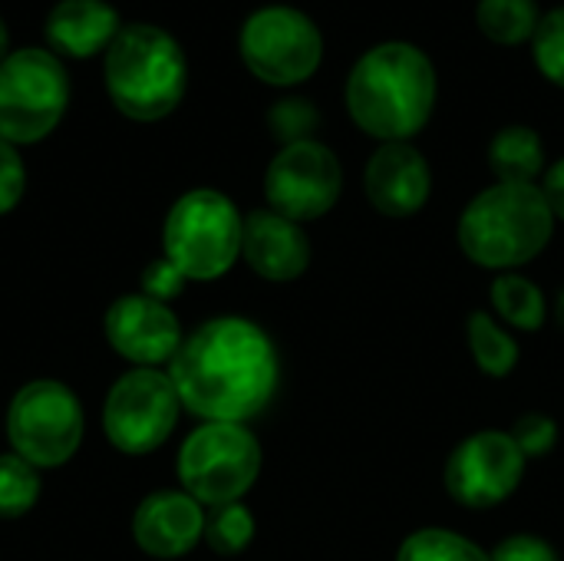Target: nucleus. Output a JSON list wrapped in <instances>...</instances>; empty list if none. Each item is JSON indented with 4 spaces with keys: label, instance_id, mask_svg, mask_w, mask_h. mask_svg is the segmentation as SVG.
Wrapping results in <instances>:
<instances>
[{
    "label": "nucleus",
    "instance_id": "9",
    "mask_svg": "<svg viewBox=\"0 0 564 561\" xmlns=\"http://www.w3.org/2000/svg\"><path fill=\"white\" fill-rule=\"evenodd\" d=\"M245 66L271 83V86H294L314 76L324 56V36L317 23L294 7L274 3L254 10L238 36Z\"/></svg>",
    "mask_w": 564,
    "mask_h": 561
},
{
    "label": "nucleus",
    "instance_id": "8",
    "mask_svg": "<svg viewBox=\"0 0 564 561\" xmlns=\"http://www.w3.org/2000/svg\"><path fill=\"white\" fill-rule=\"evenodd\" d=\"M7 436L13 453L30 466H63L83 443V407L69 387L56 380H33L10 400Z\"/></svg>",
    "mask_w": 564,
    "mask_h": 561
},
{
    "label": "nucleus",
    "instance_id": "33",
    "mask_svg": "<svg viewBox=\"0 0 564 561\" xmlns=\"http://www.w3.org/2000/svg\"><path fill=\"white\" fill-rule=\"evenodd\" d=\"M558 317H562V327H564V291H562V301H558Z\"/></svg>",
    "mask_w": 564,
    "mask_h": 561
},
{
    "label": "nucleus",
    "instance_id": "26",
    "mask_svg": "<svg viewBox=\"0 0 564 561\" xmlns=\"http://www.w3.org/2000/svg\"><path fill=\"white\" fill-rule=\"evenodd\" d=\"M512 440L522 450V456H549L558 443V427L545 413H529L512 427Z\"/></svg>",
    "mask_w": 564,
    "mask_h": 561
},
{
    "label": "nucleus",
    "instance_id": "3",
    "mask_svg": "<svg viewBox=\"0 0 564 561\" xmlns=\"http://www.w3.org/2000/svg\"><path fill=\"white\" fill-rule=\"evenodd\" d=\"M555 215L539 185L499 182L479 192L459 218V245L482 268H516L552 241Z\"/></svg>",
    "mask_w": 564,
    "mask_h": 561
},
{
    "label": "nucleus",
    "instance_id": "6",
    "mask_svg": "<svg viewBox=\"0 0 564 561\" xmlns=\"http://www.w3.org/2000/svg\"><path fill=\"white\" fill-rule=\"evenodd\" d=\"M69 103V79L50 50H17L0 63V139L40 142L56 129Z\"/></svg>",
    "mask_w": 564,
    "mask_h": 561
},
{
    "label": "nucleus",
    "instance_id": "28",
    "mask_svg": "<svg viewBox=\"0 0 564 561\" xmlns=\"http://www.w3.org/2000/svg\"><path fill=\"white\" fill-rule=\"evenodd\" d=\"M185 274L169 261V258H159V261H152L145 271H142V291L149 294V298H155V301H172V298H178L182 294V288H185Z\"/></svg>",
    "mask_w": 564,
    "mask_h": 561
},
{
    "label": "nucleus",
    "instance_id": "2",
    "mask_svg": "<svg viewBox=\"0 0 564 561\" xmlns=\"http://www.w3.org/2000/svg\"><path fill=\"white\" fill-rule=\"evenodd\" d=\"M436 106L433 60L403 40L377 43L347 76V109L354 122L383 142H406L416 136Z\"/></svg>",
    "mask_w": 564,
    "mask_h": 561
},
{
    "label": "nucleus",
    "instance_id": "29",
    "mask_svg": "<svg viewBox=\"0 0 564 561\" xmlns=\"http://www.w3.org/2000/svg\"><path fill=\"white\" fill-rule=\"evenodd\" d=\"M271 126H274V129L281 132V139H288V145H291V142L307 139V129L314 126V112H311L307 103H281V106L271 112Z\"/></svg>",
    "mask_w": 564,
    "mask_h": 561
},
{
    "label": "nucleus",
    "instance_id": "20",
    "mask_svg": "<svg viewBox=\"0 0 564 561\" xmlns=\"http://www.w3.org/2000/svg\"><path fill=\"white\" fill-rule=\"evenodd\" d=\"M469 347L479 370L489 377H509L519 364V344L482 311L469 317Z\"/></svg>",
    "mask_w": 564,
    "mask_h": 561
},
{
    "label": "nucleus",
    "instance_id": "14",
    "mask_svg": "<svg viewBox=\"0 0 564 561\" xmlns=\"http://www.w3.org/2000/svg\"><path fill=\"white\" fill-rule=\"evenodd\" d=\"M367 195L377 212L390 218H410L416 215L430 192H433V175L420 149L410 142H387L380 145L370 162H367Z\"/></svg>",
    "mask_w": 564,
    "mask_h": 561
},
{
    "label": "nucleus",
    "instance_id": "1",
    "mask_svg": "<svg viewBox=\"0 0 564 561\" xmlns=\"http://www.w3.org/2000/svg\"><path fill=\"white\" fill-rule=\"evenodd\" d=\"M169 377L188 413L208 423H241L268 407L278 387V357L258 324L215 317L182 341Z\"/></svg>",
    "mask_w": 564,
    "mask_h": 561
},
{
    "label": "nucleus",
    "instance_id": "16",
    "mask_svg": "<svg viewBox=\"0 0 564 561\" xmlns=\"http://www.w3.org/2000/svg\"><path fill=\"white\" fill-rule=\"evenodd\" d=\"M241 255L268 281H294L311 265V245L297 222L278 212H251L241 231Z\"/></svg>",
    "mask_w": 564,
    "mask_h": 561
},
{
    "label": "nucleus",
    "instance_id": "15",
    "mask_svg": "<svg viewBox=\"0 0 564 561\" xmlns=\"http://www.w3.org/2000/svg\"><path fill=\"white\" fill-rule=\"evenodd\" d=\"M142 552L155 559H182L205 539V513L188 493H155L142 499L132 519Z\"/></svg>",
    "mask_w": 564,
    "mask_h": 561
},
{
    "label": "nucleus",
    "instance_id": "4",
    "mask_svg": "<svg viewBox=\"0 0 564 561\" xmlns=\"http://www.w3.org/2000/svg\"><path fill=\"white\" fill-rule=\"evenodd\" d=\"M185 53L162 26H122L106 50V89L129 119L155 122L169 116L185 96Z\"/></svg>",
    "mask_w": 564,
    "mask_h": 561
},
{
    "label": "nucleus",
    "instance_id": "10",
    "mask_svg": "<svg viewBox=\"0 0 564 561\" xmlns=\"http://www.w3.org/2000/svg\"><path fill=\"white\" fill-rule=\"evenodd\" d=\"M178 407L182 400L169 374H159L155 367H135L109 390L102 427L119 453L145 456L172 436Z\"/></svg>",
    "mask_w": 564,
    "mask_h": 561
},
{
    "label": "nucleus",
    "instance_id": "24",
    "mask_svg": "<svg viewBox=\"0 0 564 561\" xmlns=\"http://www.w3.org/2000/svg\"><path fill=\"white\" fill-rule=\"evenodd\" d=\"M254 539V519L241 503L215 506V513L205 519V542L218 555H238Z\"/></svg>",
    "mask_w": 564,
    "mask_h": 561
},
{
    "label": "nucleus",
    "instance_id": "30",
    "mask_svg": "<svg viewBox=\"0 0 564 561\" xmlns=\"http://www.w3.org/2000/svg\"><path fill=\"white\" fill-rule=\"evenodd\" d=\"M492 561H558L555 555V549L549 546V542H542V539H535V536H512V539H506L492 555Z\"/></svg>",
    "mask_w": 564,
    "mask_h": 561
},
{
    "label": "nucleus",
    "instance_id": "25",
    "mask_svg": "<svg viewBox=\"0 0 564 561\" xmlns=\"http://www.w3.org/2000/svg\"><path fill=\"white\" fill-rule=\"evenodd\" d=\"M532 56L555 86H564V7L542 13V23L532 36Z\"/></svg>",
    "mask_w": 564,
    "mask_h": 561
},
{
    "label": "nucleus",
    "instance_id": "22",
    "mask_svg": "<svg viewBox=\"0 0 564 561\" xmlns=\"http://www.w3.org/2000/svg\"><path fill=\"white\" fill-rule=\"evenodd\" d=\"M397 561H492L476 542L449 529H420L403 546Z\"/></svg>",
    "mask_w": 564,
    "mask_h": 561
},
{
    "label": "nucleus",
    "instance_id": "21",
    "mask_svg": "<svg viewBox=\"0 0 564 561\" xmlns=\"http://www.w3.org/2000/svg\"><path fill=\"white\" fill-rule=\"evenodd\" d=\"M492 304L519 331H539L545 324V298L529 278H519V274L496 278Z\"/></svg>",
    "mask_w": 564,
    "mask_h": 561
},
{
    "label": "nucleus",
    "instance_id": "12",
    "mask_svg": "<svg viewBox=\"0 0 564 561\" xmlns=\"http://www.w3.org/2000/svg\"><path fill=\"white\" fill-rule=\"evenodd\" d=\"M525 476V456L512 433H476L459 443L446 463V489L469 509H489L506 503Z\"/></svg>",
    "mask_w": 564,
    "mask_h": 561
},
{
    "label": "nucleus",
    "instance_id": "11",
    "mask_svg": "<svg viewBox=\"0 0 564 561\" xmlns=\"http://www.w3.org/2000/svg\"><path fill=\"white\" fill-rule=\"evenodd\" d=\"M344 188V172L337 155L314 142L301 139L284 145L264 175V195L271 202V212L291 218V222H311L327 215Z\"/></svg>",
    "mask_w": 564,
    "mask_h": 561
},
{
    "label": "nucleus",
    "instance_id": "18",
    "mask_svg": "<svg viewBox=\"0 0 564 561\" xmlns=\"http://www.w3.org/2000/svg\"><path fill=\"white\" fill-rule=\"evenodd\" d=\"M489 165L499 175V182L535 185V175L545 165V149L539 132L529 126H506L489 142Z\"/></svg>",
    "mask_w": 564,
    "mask_h": 561
},
{
    "label": "nucleus",
    "instance_id": "5",
    "mask_svg": "<svg viewBox=\"0 0 564 561\" xmlns=\"http://www.w3.org/2000/svg\"><path fill=\"white\" fill-rule=\"evenodd\" d=\"M245 222L235 202L215 188L182 195L165 218V258L188 281L221 278L241 255Z\"/></svg>",
    "mask_w": 564,
    "mask_h": 561
},
{
    "label": "nucleus",
    "instance_id": "17",
    "mask_svg": "<svg viewBox=\"0 0 564 561\" xmlns=\"http://www.w3.org/2000/svg\"><path fill=\"white\" fill-rule=\"evenodd\" d=\"M119 30V13L106 0H59L46 17L50 46L76 60L109 50Z\"/></svg>",
    "mask_w": 564,
    "mask_h": 561
},
{
    "label": "nucleus",
    "instance_id": "13",
    "mask_svg": "<svg viewBox=\"0 0 564 561\" xmlns=\"http://www.w3.org/2000/svg\"><path fill=\"white\" fill-rule=\"evenodd\" d=\"M106 341L112 350L139 367L172 364L182 347V327L169 304L149 294H126L106 311Z\"/></svg>",
    "mask_w": 564,
    "mask_h": 561
},
{
    "label": "nucleus",
    "instance_id": "31",
    "mask_svg": "<svg viewBox=\"0 0 564 561\" xmlns=\"http://www.w3.org/2000/svg\"><path fill=\"white\" fill-rule=\"evenodd\" d=\"M542 192H545V202H549L552 215H555V218H564V159L549 169Z\"/></svg>",
    "mask_w": 564,
    "mask_h": 561
},
{
    "label": "nucleus",
    "instance_id": "23",
    "mask_svg": "<svg viewBox=\"0 0 564 561\" xmlns=\"http://www.w3.org/2000/svg\"><path fill=\"white\" fill-rule=\"evenodd\" d=\"M36 499H40L36 466H30L17 453L0 456V519H17L30 513Z\"/></svg>",
    "mask_w": 564,
    "mask_h": 561
},
{
    "label": "nucleus",
    "instance_id": "32",
    "mask_svg": "<svg viewBox=\"0 0 564 561\" xmlns=\"http://www.w3.org/2000/svg\"><path fill=\"white\" fill-rule=\"evenodd\" d=\"M7 43H10V33H7V23H3V17H0V63L10 56V53H7Z\"/></svg>",
    "mask_w": 564,
    "mask_h": 561
},
{
    "label": "nucleus",
    "instance_id": "7",
    "mask_svg": "<svg viewBox=\"0 0 564 561\" xmlns=\"http://www.w3.org/2000/svg\"><path fill=\"white\" fill-rule=\"evenodd\" d=\"M261 473V446L241 423H205L178 453V479L202 506L238 503Z\"/></svg>",
    "mask_w": 564,
    "mask_h": 561
},
{
    "label": "nucleus",
    "instance_id": "19",
    "mask_svg": "<svg viewBox=\"0 0 564 561\" xmlns=\"http://www.w3.org/2000/svg\"><path fill=\"white\" fill-rule=\"evenodd\" d=\"M476 23L492 43L519 46V43H532L542 13L535 0H479Z\"/></svg>",
    "mask_w": 564,
    "mask_h": 561
},
{
    "label": "nucleus",
    "instance_id": "27",
    "mask_svg": "<svg viewBox=\"0 0 564 561\" xmlns=\"http://www.w3.org/2000/svg\"><path fill=\"white\" fill-rule=\"evenodd\" d=\"M23 188H26L23 159L10 142L0 139V215H7L23 198Z\"/></svg>",
    "mask_w": 564,
    "mask_h": 561
}]
</instances>
